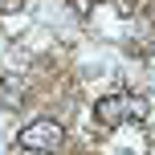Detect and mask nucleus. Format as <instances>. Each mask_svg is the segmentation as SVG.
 <instances>
[{
  "label": "nucleus",
  "mask_w": 155,
  "mask_h": 155,
  "mask_svg": "<svg viewBox=\"0 0 155 155\" xmlns=\"http://www.w3.org/2000/svg\"><path fill=\"white\" fill-rule=\"evenodd\" d=\"M16 143H21L25 151H33V155H49V151H57L65 143V127L57 123V118H33V123L16 135Z\"/></svg>",
  "instance_id": "obj_1"
},
{
  "label": "nucleus",
  "mask_w": 155,
  "mask_h": 155,
  "mask_svg": "<svg viewBox=\"0 0 155 155\" xmlns=\"http://www.w3.org/2000/svg\"><path fill=\"white\" fill-rule=\"evenodd\" d=\"M94 118H98V127L127 123V94H102V98L94 102Z\"/></svg>",
  "instance_id": "obj_2"
},
{
  "label": "nucleus",
  "mask_w": 155,
  "mask_h": 155,
  "mask_svg": "<svg viewBox=\"0 0 155 155\" xmlns=\"http://www.w3.org/2000/svg\"><path fill=\"white\" fill-rule=\"evenodd\" d=\"M147 114H151L147 98H135V94H127V118H131V123H143Z\"/></svg>",
  "instance_id": "obj_3"
},
{
  "label": "nucleus",
  "mask_w": 155,
  "mask_h": 155,
  "mask_svg": "<svg viewBox=\"0 0 155 155\" xmlns=\"http://www.w3.org/2000/svg\"><path fill=\"white\" fill-rule=\"evenodd\" d=\"M25 0H0V12H21Z\"/></svg>",
  "instance_id": "obj_4"
}]
</instances>
